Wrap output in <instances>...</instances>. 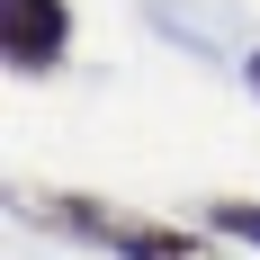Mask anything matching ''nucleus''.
Instances as JSON below:
<instances>
[{"instance_id": "nucleus-1", "label": "nucleus", "mask_w": 260, "mask_h": 260, "mask_svg": "<svg viewBox=\"0 0 260 260\" xmlns=\"http://www.w3.org/2000/svg\"><path fill=\"white\" fill-rule=\"evenodd\" d=\"M0 45H9V72L36 81L72 54V0H0Z\"/></svg>"}, {"instance_id": "nucleus-2", "label": "nucleus", "mask_w": 260, "mask_h": 260, "mask_svg": "<svg viewBox=\"0 0 260 260\" xmlns=\"http://www.w3.org/2000/svg\"><path fill=\"white\" fill-rule=\"evenodd\" d=\"M99 251H117V260H215V234H207V224H153V215H117Z\"/></svg>"}, {"instance_id": "nucleus-3", "label": "nucleus", "mask_w": 260, "mask_h": 260, "mask_svg": "<svg viewBox=\"0 0 260 260\" xmlns=\"http://www.w3.org/2000/svg\"><path fill=\"white\" fill-rule=\"evenodd\" d=\"M198 224H207V234H224V242H251V251H260V198H207V207H198Z\"/></svg>"}, {"instance_id": "nucleus-4", "label": "nucleus", "mask_w": 260, "mask_h": 260, "mask_svg": "<svg viewBox=\"0 0 260 260\" xmlns=\"http://www.w3.org/2000/svg\"><path fill=\"white\" fill-rule=\"evenodd\" d=\"M242 81H251V99H260V45H251V54H242Z\"/></svg>"}]
</instances>
